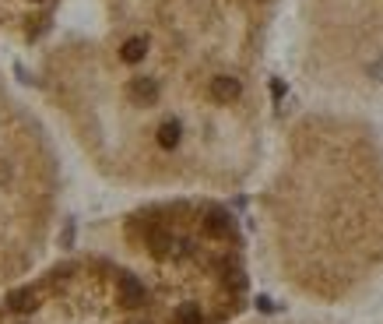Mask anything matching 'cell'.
Returning <instances> with one entry per match:
<instances>
[{
  "instance_id": "1",
  "label": "cell",
  "mask_w": 383,
  "mask_h": 324,
  "mask_svg": "<svg viewBox=\"0 0 383 324\" xmlns=\"http://www.w3.org/2000/svg\"><path fill=\"white\" fill-rule=\"evenodd\" d=\"M288 0H92L32 57L53 123L113 184L239 187L268 152V60Z\"/></svg>"
},
{
  "instance_id": "4",
  "label": "cell",
  "mask_w": 383,
  "mask_h": 324,
  "mask_svg": "<svg viewBox=\"0 0 383 324\" xmlns=\"http://www.w3.org/2000/svg\"><path fill=\"white\" fill-rule=\"evenodd\" d=\"M292 67L313 99L383 96V0H292Z\"/></svg>"
},
{
  "instance_id": "5",
  "label": "cell",
  "mask_w": 383,
  "mask_h": 324,
  "mask_svg": "<svg viewBox=\"0 0 383 324\" xmlns=\"http://www.w3.org/2000/svg\"><path fill=\"white\" fill-rule=\"evenodd\" d=\"M64 0H0V43L39 50L60 28Z\"/></svg>"
},
{
  "instance_id": "3",
  "label": "cell",
  "mask_w": 383,
  "mask_h": 324,
  "mask_svg": "<svg viewBox=\"0 0 383 324\" xmlns=\"http://www.w3.org/2000/svg\"><path fill=\"white\" fill-rule=\"evenodd\" d=\"M60 155L50 123L0 60V286L28 275L50 240Z\"/></svg>"
},
{
  "instance_id": "2",
  "label": "cell",
  "mask_w": 383,
  "mask_h": 324,
  "mask_svg": "<svg viewBox=\"0 0 383 324\" xmlns=\"http://www.w3.org/2000/svg\"><path fill=\"white\" fill-rule=\"evenodd\" d=\"M264 212L285 279L338 300L383 268V127L359 103L313 99L268 141Z\"/></svg>"
}]
</instances>
